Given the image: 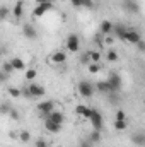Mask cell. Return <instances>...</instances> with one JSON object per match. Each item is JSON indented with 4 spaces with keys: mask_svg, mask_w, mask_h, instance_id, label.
<instances>
[{
    "mask_svg": "<svg viewBox=\"0 0 145 147\" xmlns=\"http://www.w3.org/2000/svg\"><path fill=\"white\" fill-rule=\"evenodd\" d=\"M50 62L55 63V65H62V63L67 62V53L65 51H55V53L50 55Z\"/></svg>",
    "mask_w": 145,
    "mask_h": 147,
    "instance_id": "10",
    "label": "cell"
},
{
    "mask_svg": "<svg viewBox=\"0 0 145 147\" xmlns=\"http://www.w3.org/2000/svg\"><path fill=\"white\" fill-rule=\"evenodd\" d=\"M53 9V3L51 2H48V3H39L36 5V9L33 10V17H43L48 10H51Z\"/></svg>",
    "mask_w": 145,
    "mask_h": 147,
    "instance_id": "8",
    "label": "cell"
},
{
    "mask_svg": "<svg viewBox=\"0 0 145 147\" xmlns=\"http://www.w3.org/2000/svg\"><path fill=\"white\" fill-rule=\"evenodd\" d=\"M101 140V130H94L91 135H89V142L91 144H97Z\"/></svg>",
    "mask_w": 145,
    "mask_h": 147,
    "instance_id": "21",
    "label": "cell"
},
{
    "mask_svg": "<svg viewBox=\"0 0 145 147\" xmlns=\"http://www.w3.org/2000/svg\"><path fill=\"white\" fill-rule=\"evenodd\" d=\"M91 146H92L91 142H84V144H82V147H91Z\"/></svg>",
    "mask_w": 145,
    "mask_h": 147,
    "instance_id": "41",
    "label": "cell"
},
{
    "mask_svg": "<svg viewBox=\"0 0 145 147\" xmlns=\"http://www.w3.org/2000/svg\"><path fill=\"white\" fill-rule=\"evenodd\" d=\"M22 12H24V2H22V0H19V2H15L12 14H14V17H15V19H21V17H22Z\"/></svg>",
    "mask_w": 145,
    "mask_h": 147,
    "instance_id": "14",
    "label": "cell"
},
{
    "mask_svg": "<svg viewBox=\"0 0 145 147\" xmlns=\"http://www.w3.org/2000/svg\"><path fill=\"white\" fill-rule=\"evenodd\" d=\"M65 46H67V50H68L70 53H77V51L80 50V39H79V36H77V34H70V36L67 38Z\"/></svg>",
    "mask_w": 145,
    "mask_h": 147,
    "instance_id": "4",
    "label": "cell"
},
{
    "mask_svg": "<svg viewBox=\"0 0 145 147\" xmlns=\"http://www.w3.org/2000/svg\"><path fill=\"white\" fill-rule=\"evenodd\" d=\"M80 62H82V63H91V60H89V53H84L82 58H80Z\"/></svg>",
    "mask_w": 145,
    "mask_h": 147,
    "instance_id": "37",
    "label": "cell"
},
{
    "mask_svg": "<svg viewBox=\"0 0 145 147\" xmlns=\"http://www.w3.org/2000/svg\"><path fill=\"white\" fill-rule=\"evenodd\" d=\"M28 91H29V94H31V99H33V98H43V96L46 94V89H44L41 84H36V82H31V84L28 86Z\"/></svg>",
    "mask_w": 145,
    "mask_h": 147,
    "instance_id": "3",
    "label": "cell"
},
{
    "mask_svg": "<svg viewBox=\"0 0 145 147\" xmlns=\"http://www.w3.org/2000/svg\"><path fill=\"white\" fill-rule=\"evenodd\" d=\"M75 9H82V0H70Z\"/></svg>",
    "mask_w": 145,
    "mask_h": 147,
    "instance_id": "36",
    "label": "cell"
},
{
    "mask_svg": "<svg viewBox=\"0 0 145 147\" xmlns=\"http://www.w3.org/2000/svg\"><path fill=\"white\" fill-rule=\"evenodd\" d=\"M126 9L132 10V12H137V10H138V7H137L135 2H126Z\"/></svg>",
    "mask_w": 145,
    "mask_h": 147,
    "instance_id": "32",
    "label": "cell"
},
{
    "mask_svg": "<svg viewBox=\"0 0 145 147\" xmlns=\"http://www.w3.org/2000/svg\"><path fill=\"white\" fill-rule=\"evenodd\" d=\"M19 140L24 142V144H28V142L31 140V134H29L28 130H21V134H19Z\"/></svg>",
    "mask_w": 145,
    "mask_h": 147,
    "instance_id": "24",
    "label": "cell"
},
{
    "mask_svg": "<svg viewBox=\"0 0 145 147\" xmlns=\"http://www.w3.org/2000/svg\"><path fill=\"white\" fill-rule=\"evenodd\" d=\"M9 62L12 63V69H14V72H15V70H21V72H22V70H26V62H24L22 58H19V57H14V58H10Z\"/></svg>",
    "mask_w": 145,
    "mask_h": 147,
    "instance_id": "12",
    "label": "cell"
},
{
    "mask_svg": "<svg viewBox=\"0 0 145 147\" xmlns=\"http://www.w3.org/2000/svg\"><path fill=\"white\" fill-rule=\"evenodd\" d=\"M9 14H10V10H9V7H5V5H2V7H0V21H5V19L9 17Z\"/></svg>",
    "mask_w": 145,
    "mask_h": 147,
    "instance_id": "28",
    "label": "cell"
},
{
    "mask_svg": "<svg viewBox=\"0 0 145 147\" xmlns=\"http://www.w3.org/2000/svg\"><path fill=\"white\" fill-rule=\"evenodd\" d=\"M101 33L103 34H111L113 33V24L109 21H103L101 22Z\"/></svg>",
    "mask_w": 145,
    "mask_h": 147,
    "instance_id": "17",
    "label": "cell"
},
{
    "mask_svg": "<svg viewBox=\"0 0 145 147\" xmlns=\"http://www.w3.org/2000/svg\"><path fill=\"white\" fill-rule=\"evenodd\" d=\"M36 2V5H39V3H48V2H51V0H34Z\"/></svg>",
    "mask_w": 145,
    "mask_h": 147,
    "instance_id": "40",
    "label": "cell"
},
{
    "mask_svg": "<svg viewBox=\"0 0 145 147\" xmlns=\"http://www.w3.org/2000/svg\"><path fill=\"white\" fill-rule=\"evenodd\" d=\"M44 127L50 134H60V130H62L60 123H55V121H50V120H44Z\"/></svg>",
    "mask_w": 145,
    "mask_h": 147,
    "instance_id": "13",
    "label": "cell"
},
{
    "mask_svg": "<svg viewBox=\"0 0 145 147\" xmlns=\"http://www.w3.org/2000/svg\"><path fill=\"white\" fill-rule=\"evenodd\" d=\"M36 110H38V113H41L44 116V115H48V113H51L55 110V101H51V99L50 101H41L36 106Z\"/></svg>",
    "mask_w": 145,
    "mask_h": 147,
    "instance_id": "7",
    "label": "cell"
},
{
    "mask_svg": "<svg viewBox=\"0 0 145 147\" xmlns=\"http://www.w3.org/2000/svg\"><path fill=\"white\" fill-rule=\"evenodd\" d=\"M34 146H36V147H48V142H46L44 139H36Z\"/></svg>",
    "mask_w": 145,
    "mask_h": 147,
    "instance_id": "33",
    "label": "cell"
},
{
    "mask_svg": "<svg viewBox=\"0 0 145 147\" xmlns=\"http://www.w3.org/2000/svg\"><path fill=\"white\" fill-rule=\"evenodd\" d=\"M140 39H142V34H140L137 29H126V33H125V36H123V41L132 43V45H137Z\"/></svg>",
    "mask_w": 145,
    "mask_h": 147,
    "instance_id": "6",
    "label": "cell"
},
{
    "mask_svg": "<svg viewBox=\"0 0 145 147\" xmlns=\"http://www.w3.org/2000/svg\"><path fill=\"white\" fill-rule=\"evenodd\" d=\"M22 36L28 39H36L38 38V31L33 24H24L22 26Z\"/></svg>",
    "mask_w": 145,
    "mask_h": 147,
    "instance_id": "11",
    "label": "cell"
},
{
    "mask_svg": "<svg viewBox=\"0 0 145 147\" xmlns=\"http://www.w3.org/2000/svg\"><path fill=\"white\" fill-rule=\"evenodd\" d=\"M94 89H97L99 92H104V94H109L111 92V89H109V84L106 80H99L97 84H96V87Z\"/></svg>",
    "mask_w": 145,
    "mask_h": 147,
    "instance_id": "15",
    "label": "cell"
},
{
    "mask_svg": "<svg viewBox=\"0 0 145 147\" xmlns=\"http://www.w3.org/2000/svg\"><path fill=\"white\" fill-rule=\"evenodd\" d=\"M7 115H9V116H10L12 120H15V121H17V120L21 118V116H19V111H17V110H12V108H10V111H9Z\"/></svg>",
    "mask_w": 145,
    "mask_h": 147,
    "instance_id": "31",
    "label": "cell"
},
{
    "mask_svg": "<svg viewBox=\"0 0 145 147\" xmlns=\"http://www.w3.org/2000/svg\"><path fill=\"white\" fill-rule=\"evenodd\" d=\"M109 84V89H111V92H118L119 89H121V77L118 75V74H111L108 77V80H106Z\"/></svg>",
    "mask_w": 145,
    "mask_h": 147,
    "instance_id": "5",
    "label": "cell"
},
{
    "mask_svg": "<svg viewBox=\"0 0 145 147\" xmlns=\"http://www.w3.org/2000/svg\"><path fill=\"white\" fill-rule=\"evenodd\" d=\"M36 75H38V70H36V69H28V70H26V74H24V77H26L28 80H31V82L36 79Z\"/></svg>",
    "mask_w": 145,
    "mask_h": 147,
    "instance_id": "26",
    "label": "cell"
},
{
    "mask_svg": "<svg viewBox=\"0 0 145 147\" xmlns=\"http://www.w3.org/2000/svg\"><path fill=\"white\" fill-rule=\"evenodd\" d=\"M89 110H91V108H87V106H84V105H77V106H75V113L80 115V116H84V118L89 116Z\"/></svg>",
    "mask_w": 145,
    "mask_h": 147,
    "instance_id": "18",
    "label": "cell"
},
{
    "mask_svg": "<svg viewBox=\"0 0 145 147\" xmlns=\"http://www.w3.org/2000/svg\"><path fill=\"white\" fill-rule=\"evenodd\" d=\"M87 120H91L94 130H101V127H103V115L96 110V108H91V110H89V116H87Z\"/></svg>",
    "mask_w": 145,
    "mask_h": 147,
    "instance_id": "2",
    "label": "cell"
},
{
    "mask_svg": "<svg viewBox=\"0 0 145 147\" xmlns=\"http://www.w3.org/2000/svg\"><path fill=\"white\" fill-rule=\"evenodd\" d=\"M9 77H10V75H7V74H3L2 70H0V82H5Z\"/></svg>",
    "mask_w": 145,
    "mask_h": 147,
    "instance_id": "38",
    "label": "cell"
},
{
    "mask_svg": "<svg viewBox=\"0 0 145 147\" xmlns=\"http://www.w3.org/2000/svg\"><path fill=\"white\" fill-rule=\"evenodd\" d=\"M0 70H2L3 74H7V75H10V74L14 72V69H12V63H10V62H3Z\"/></svg>",
    "mask_w": 145,
    "mask_h": 147,
    "instance_id": "27",
    "label": "cell"
},
{
    "mask_svg": "<svg viewBox=\"0 0 145 147\" xmlns=\"http://www.w3.org/2000/svg\"><path fill=\"white\" fill-rule=\"evenodd\" d=\"M137 46H138V50H140V51H144V50H145V43L142 41V39H140V41L137 43Z\"/></svg>",
    "mask_w": 145,
    "mask_h": 147,
    "instance_id": "39",
    "label": "cell"
},
{
    "mask_svg": "<svg viewBox=\"0 0 145 147\" xmlns=\"http://www.w3.org/2000/svg\"><path fill=\"white\" fill-rule=\"evenodd\" d=\"M44 118H46V120H50V121L60 123V125H63V121H65V115H63L62 111H56V110H53L51 113L44 115Z\"/></svg>",
    "mask_w": 145,
    "mask_h": 147,
    "instance_id": "9",
    "label": "cell"
},
{
    "mask_svg": "<svg viewBox=\"0 0 145 147\" xmlns=\"http://www.w3.org/2000/svg\"><path fill=\"white\" fill-rule=\"evenodd\" d=\"M77 91L82 98H92L94 94V86L89 82V80H80L79 86H77Z\"/></svg>",
    "mask_w": 145,
    "mask_h": 147,
    "instance_id": "1",
    "label": "cell"
},
{
    "mask_svg": "<svg viewBox=\"0 0 145 147\" xmlns=\"http://www.w3.org/2000/svg\"><path fill=\"white\" fill-rule=\"evenodd\" d=\"M114 128H116L118 132H123V130H126V128H128V123H126V120H116V121H114Z\"/></svg>",
    "mask_w": 145,
    "mask_h": 147,
    "instance_id": "20",
    "label": "cell"
},
{
    "mask_svg": "<svg viewBox=\"0 0 145 147\" xmlns=\"http://www.w3.org/2000/svg\"><path fill=\"white\" fill-rule=\"evenodd\" d=\"M82 7H85V9H92V7H94V2H92V0H82Z\"/></svg>",
    "mask_w": 145,
    "mask_h": 147,
    "instance_id": "35",
    "label": "cell"
},
{
    "mask_svg": "<svg viewBox=\"0 0 145 147\" xmlns=\"http://www.w3.org/2000/svg\"><path fill=\"white\" fill-rule=\"evenodd\" d=\"M10 111V105L9 103H2L0 105V115H7Z\"/></svg>",
    "mask_w": 145,
    "mask_h": 147,
    "instance_id": "30",
    "label": "cell"
},
{
    "mask_svg": "<svg viewBox=\"0 0 145 147\" xmlns=\"http://www.w3.org/2000/svg\"><path fill=\"white\" fill-rule=\"evenodd\" d=\"M87 53H89V60H91L92 63H97V62L101 60V53H99V51L92 50V51H87Z\"/></svg>",
    "mask_w": 145,
    "mask_h": 147,
    "instance_id": "22",
    "label": "cell"
},
{
    "mask_svg": "<svg viewBox=\"0 0 145 147\" xmlns=\"http://www.w3.org/2000/svg\"><path fill=\"white\" fill-rule=\"evenodd\" d=\"M113 31H114V34L119 38V39H123L125 33H126V28H125V26H121V24H118V26H113Z\"/></svg>",
    "mask_w": 145,
    "mask_h": 147,
    "instance_id": "19",
    "label": "cell"
},
{
    "mask_svg": "<svg viewBox=\"0 0 145 147\" xmlns=\"http://www.w3.org/2000/svg\"><path fill=\"white\" fill-rule=\"evenodd\" d=\"M106 60L111 62V63H114V62H118L119 58H118V53L114 51V50H109L108 53H106Z\"/></svg>",
    "mask_w": 145,
    "mask_h": 147,
    "instance_id": "25",
    "label": "cell"
},
{
    "mask_svg": "<svg viewBox=\"0 0 145 147\" xmlns=\"http://www.w3.org/2000/svg\"><path fill=\"white\" fill-rule=\"evenodd\" d=\"M116 120H126V113L123 110H118L116 111Z\"/></svg>",
    "mask_w": 145,
    "mask_h": 147,
    "instance_id": "34",
    "label": "cell"
},
{
    "mask_svg": "<svg viewBox=\"0 0 145 147\" xmlns=\"http://www.w3.org/2000/svg\"><path fill=\"white\" fill-rule=\"evenodd\" d=\"M132 142H133L135 146L142 147L145 144V135H144V134H135V135L132 137Z\"/></svg>",
    "mask_w": 145,
    "mask_h": 147,
    "instance_id": "16",
    "label": "cell"
},
{
    "mask_svg": "<svg viewBox=\"0 0 145 147\" xmlns=\"http://www.w3.org/2000/svg\"><path fill=\"white\" fill-rule=\"evenodd\" d=\"M7 92H9L10 98H19V96H21V89H17V87H14V86H9V87H7Z\"/></svg>",
    "mask_w": 145,
    "mask_h": 147,
    "instance_id": "23",
    "label": "cell"
},
{
    "mask_svg": "<svg viewBox=\"0 0 145 147\" xmlns=\"http://www.w3.org/2000/svg\"><path fill=\"white\" fill-rule=\"evenodd\" d=\"M87 69H89V72H91V74L101 72V65H99V63H92V62H91V63L87 65Z\"/></svg>",
    "mask_w": 145,
    "mask_h": 147,
    "instance_id": "29",
    "label": "cell"
}]
</instances>
